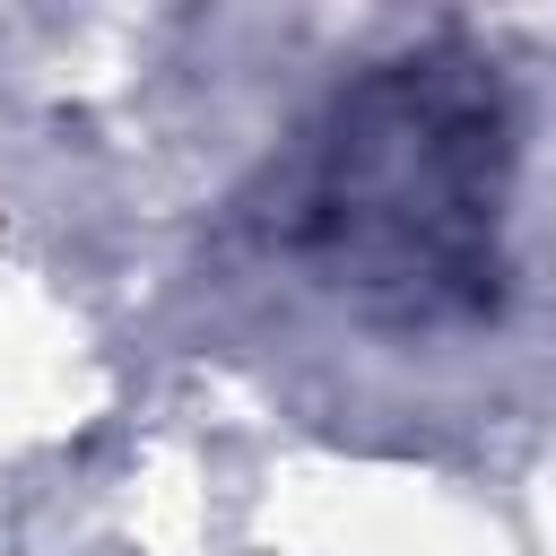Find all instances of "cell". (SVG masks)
Listing matches in <instances>:
<instances>
[{"mask_svg": "<svg viewBox=\"0 0 556 556\" xmlns=\"http://www.w3.org/2000/svg\"><path fill=\"white\" fill-rule=\"evenodd\" d=\"M513 156L521 122L495 61L460 43L374 61L278 191V252L374 330H469L504 304Z\"/></svg>", "mask_w": 556, "mask_h": 556, "instance_id": "cell-1", "label": "cell"}]
</instances>
